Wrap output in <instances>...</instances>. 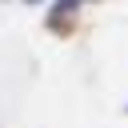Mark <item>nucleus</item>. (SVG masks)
Listing matches in <instances>:
<instances>
[{
    "instance_id": "f257e3e1",
    "label": "nucleus",
    "mask_w": 128,
    "mask_h": 128,
    "mask_svg": "<svg viewBox=\"0 0 128 128\" xmlns=\"http://www.w3.org/2000/svg\"><path fill=\"white\" fill-rule=\"evenodd\" d=\"M28 4H36V0H28Z\"/></svg>"
}]
</instances>
